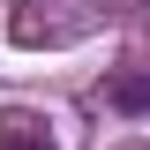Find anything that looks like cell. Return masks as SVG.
<instances>
[{
	"mask_svg": "<svg viewBox=\"0 0 150 150\" xmlns=\"http://www.w3.org/2000/svg\"><path fill=\"white\" fill-rule=\"evenodd\" d=\"M0 150H53V135L30 112H0Z\"/></svg>",
	"mask_w": 150,
	"mask_h": 150,
	"instance_id": "cell-1",
	"label": "cell"
},
{
	"mask_svg": "<svg viewBox=\"0 0 150 150\" xmlns=\"http://www.w3.org/2000/svg\"><path fill=\"white\" fill-rule=\"evenodd\" d=\"M112 105H120V112H143L150 105V83H143V75H120V83H112Z\"/></svg>",
	"mask_w": 150,
	"mask_h": 150,
	"instance_id": "cell-2",
	"label": "cell"
}]
</instances>
